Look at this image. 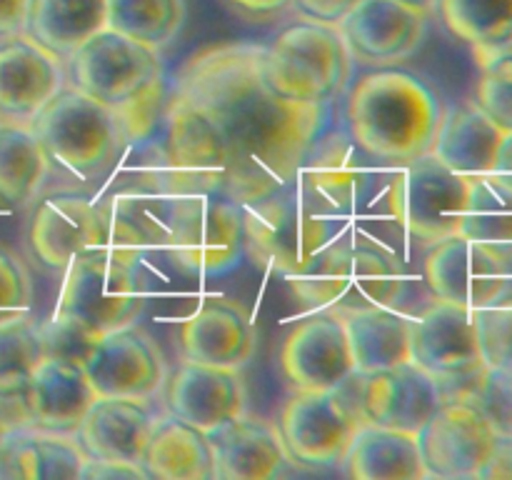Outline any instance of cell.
Listing matches in <instances>:
<instances>
[{
	"label": "cell",
	"mask_w": 512,
	"mask_h": 480,
	"mask_svg": "<svg viewBox=\"0 0 512 480\" xmlns=\"http://www.w3.org/2000/svg\"><path fill=\"white\" fill-rule=\"evenodd\" d=\"M323 105L280 98L265 75V45H208L168 83L165 175L238 205L290 188L323 128Z\"/></svg>",
	"instance_id": "6da1fadb"
},
{
	"label": "cell",
	"mask_w": 512,
	"mask_h": 480,
	"mask_svg": "<svg viewBox=\"0 0 512 480\" xmlns=\"http://www.w3.org/2000/svg\"><path fill=\"white\" fill-rule=\"evenodd\" d=\"M345 118L348 135L370 160L405 165L430 153L443 110L415 75L375 68L350 90Z\"/></svg>",
	"instance_id": "7a4b0ae2"
},
{
	"label": "cell",
	"mask_w": 512,
	"mask_h": 480,
	"mask_svg": "<svg viewBox=\"0 0 512 480\" xmlns=\"http://www.w3.org/2000/svg\"><path fill=\"white\" fill-rule=\"evenodd\" d=\"M53 333L45 335L63 343L48 350L83 355L85 345L98 335L135 323L145 308V285L138 265L103 250L78 255L63 270Z\"/></svg>",
	"instance_id": "3957f363"
},
{
	"label": "cell",
	"mask_w": 512,
	"mask_h": 480,
	"mask_svg": "<svg viewBox=\"0 0 512 480\" xmlns=\"http://www.w3.org/2000/svg\"><path fill=\"white\" fill-rule=\"evenodd\" d=\"M285 280L308 310L348 315L398 303L405 273L398 255L385 245L365 235H343L330 240L308 268Z\"/></svg>",
	"instance_id": "277c9868"
},
{
	"label": "cell",
	"mask_w": 512,
	"mask_h": 480,
	"mask_svg": "<svg viewBox=\"0 0 512 480\" xmlns=\"http://www.w3.org/2000/svg\"><path fill=\"white\" fill-rule=\"evenodd\" d=\"M50 173L90 183L108 173L123 150L118 123L108 105L65 85L30 123Z\"/></svg>",
	"instance_id": "5b68a950"
},
{
	"label": "cell",
	"mask_w": 512,
	"mask_h": 480,
	"mask_svg": "<svg viewBox=\"0 0 512 480\" xmlns=\"http://www.w3.org/2000/svg\"><path fill=\"white\" fill-rule=\"evenodd\" d=\"M265 75L280 98L325 108L348 88L353 55L338 25L308 18L265 48Z\"/></svg>",
	"instance_id": "8992f818"
},
{
	"label": "cell",
	"mask_w": 512,
	"mask_h": 480,
	"mask_svg": "<svg viewBox=\"0 0 512 480\" xmlns=\"http://www.w3.org/2000/svg\"><path fill=\"white\" fill-rule=\"evenodd\" d=\"M243 248L265 273L298 275L335 238L333 215L315 210L288 188L240 205Z\"/></svg>",
	"instance_id": "52a82bcc"
},
{
	"label": "cell",
	"mask_w": 512,
	"mask_h": 480,
	"mask_svg": "<svg viewBox=\"0 0 512 480\" xmlns=\"http://www.w3.org/2000/svg\"><path fill=\"white\" fill-rule=\"evenodd\" d=\"M165 250L185 275L228 273L245 253L240 205L223 195L180 190Z\"/></svg>",
	"instance_id": "ba28073f"
},
{
	"label": "cell",
	"mask_w": 512,
	"mask_h": 480,
	"mask_svg": "<svg viewBox=\"0 0 512 480\" xmlns=\"http://www.w3.org/2000/svg\"><path fill=\"white\" fill-rule=\"evenodd\" d=\"M470 178L433 155L405 163L388 185V210L410 238L438 245L460 235Z\"/></svg>",
	"instance_id": "9c48e42d"
},
{
	"label": "cell",
	"mask_w": 512,
	"mask_h": 480,
	"mask_svg": "<svg viewBox=\"0 0 512 480\" xmlns=\"http://www.w3.org/2000/svg\"><path fill=\"white\" fill-rule=\"evenodd\" d=\"M410 360L438 380L445 400H465L485 370L478 310L435 298L413 318Z\"/></svg>",
	"instance_id": "30bf717a"
},
{
	"label": "cell",
	"mask_w": 512,
	"mask_h": 480,
	"mask_svg": "<svg viewBox=\"0 0 512 480\" xmlns=\"http://www.w3.org/2000/svg\"><path fill=\"white\" fill-rule=\"evenodd\" d=\"M363 380V378H360ZM368 425L348 380L333 390H295L280 413V438L290 458L305 465L343 463L358 430Z\"/></svg>",
	"instance_id": "8fae6325"
},
{
	"label": "cell",
	"mask_w": 512,
	"mask_h": 480,
	"mask_svg": "<svg viewBox=\"0 0 512 480\" xmlns=\"http://www.w3.org/2000/svg\"><path fill=\"white\" fill-rule=\"evenodd\" d=\"M65 60V83L108 108L125 103L163 75L158 48L138 43L108 25Z\"/></svg>",
	"instance_id": "7c38bea8"
},
{
	"label": "cell",
	"mask_w": 512,
	"mask_h": 480,
	"mask_svg": "<svg viewBox=\"0 0 512 480\" xmlns=\"http://www.w3.org/2000/svg\"><path fill=\"white\" fill-rule=\"evenodd\" d=\"M95 395L150 400L168 380V365L153 335L138 323L98 335L80 355Z\"/></svg>",
	"instance_id": "4fadbf2b"
},
{
	"label": "cell",
	"mask_w": 512,
	"mask_h": 480,
	"mask_svg": "<svg viewBox=\"0 0 512 480\" xmlns=\"http://www.w3.org/2000/svg\"><path fill=\"white\" fill-rule=\"evenodd\" d=\"M425 280L435 298L480 310L508 293V255L498 245L453 235L428 253Z\"/></svg>",
	"instance_id": "5bb4252c"
},
{
	"label": "cell",
	"mask_w": 512,
	"mask_h": 480,
	"mask_svg": "<svg viewBox=\"0 0 512 480\" xmlns=\"http://www.w3.org/2000/svg\"><path fill=\"white\" fill-rule=\"evenodd\" d=\"M178 193L163 170V180L130 185L98 200L100 250L138 265L150 248H165Z\"/></svg>",
	"instance_id": "9a60e30c"
},
{
	"label": "cell",
	"mask_w": 512,
	"mask_h": 480,
	"mask_svg": "<svg viewBox=\"0 0 512 480\" xmlns=\"http://www.w3.org/2000/svg\"><path fill=\"white\" fill-rule=\"evenodd\" d=\"M498 435L473 403L445 400L418 433L428 478H480Z\"/></svg>",
	"instance_id": "2e32d148"
},
{
	"label": "cell",
	"mask_w": 512,
	"mask_h": 480,
	"mask_svg": "<svg viewBox=\"0 0 512 480\" xmlns=\"http://www.w3.org/2000/svg\"><path fill=\"white\" fill-rule=\"evenodd\" d=\"M280 365L295 390H333L353 378L355 360L343 315L313 310L285 338Z\"/></svg>",
	"instance_id": "e0dca14e"
},
{
	"label": "cell",
	"mask_w": 512,
	"mask_h": 480,
	"mask_svg": "<svg viewBox=\"0 0 512 480\" xmlns=\"http://www.w3.org/2000/svg\"><path fill=\"white\" fill-rule=\"evenodd\" d=\"M353 63L393 68L420 48L428 15L415 13L395 0H360L338 23Z\"/></svg>",
	"instance_id": "ac0fdd59"
},
{
	"label": "cell",
	"mask_w": 512,
	"mask_h": 480,
	"mask_svg": "<svg viewBox=\"0 0 512 480\" xmlns=\"http://www.w3.org/2000/svg\"><path fill=\"white\" fill-rule=\"evenodd\" d=\"M58 55L18 33L0 43V120L33 123L35 115L65 88Z\"/></svg>",
	"instance_id": "d6986e66"
},
{
	"label": "cell",
	"mask_w": 512,
	"mask_h": 480,
	"mask_svg": "<svg viewBox=\"0 0 512 480\" xmlns=\"http://www.w3.org/2000/svg\"><path fill=\"white\" fill-rule=\"evenodd\" d=\"M98 200L78 193H53L35 208L28 225V245L45 270H65L78 255L100 250Z\"/></svg>",
	"instance_id": "ffe728a7"
},
{
	"label": "cell",
	"mask_w": 512,
	"mask_h": 480,
	"mask_svg": "<svg viewBox=\"0 0 512 480\" xmlns=\"http://www.w3.org/2000/svg\"><path fill=\"white\" fill-rule=\"evenodd\" d=\"M360 403L368 423L418 435L445 398L438 380L428 370L405 360L393 368L363 375Z\"/></svg>",
	"instance_id": "44dd1931"
},
{
	"label": "cell",
	"mask_w": 512,
	"mask_h": 480,
	"mask_svg": "<svg viewBox=\"0 0 512 480\" xmlns=\"http://www.w3.org/2000/svg\"><path fill=\"white\" fill-rule=\"evenodd\" d=\"M368 155L350 135L315 140L298 170V193L325 215L350 213L363 200L370 185Z\"/></svg>",
	"instance_id": "7402d4cb"
},
{
	"label": "cell",
	"mask_w": 512,
	"mask_h": 480,
	"mask_svg": "<svg viewBox=\"0 0 512 480\" xmlns=\"http://www.w3.org/2000/svg\"><path fill=\"white\" fill-rule=\"evenodd\" d=\"M180 348L185 360L243 368L258 348V330L253 315L228 295H210L180 328Z\"/></svg>",
	"instance_id": "603a6c76"
},
{
	"label": "cell",
	"mask_w": 512,
	"mask_h": 480,
	"mask_svg": "<svg viewBox=\"0 0 512 480\" xmlns=\"http://www.w3.org/2000/svg\"><path fill=\"white\" fill-rule=\"evenodd\" d=\"M95 400V390L78 355L48 350L23 390L30 428L75 433Z\"/></svg>",
	"instance_id": "cb8c5ba5"
},
{
	"label": "cell",
	"mask_w": 512,
	"mask_h": 480,
	"mask_svg": "<svg viewBox=\"0 0 512 480\" xmlns=\"http://www.w3.org/2000/svg\"><path fill=\"white\" fill-rule=\"evenodd\" d=\"M165 383L170 415L205 433L245 413V385L235 368L183 360Z\"/></svg>",
	"instance_id": "d4e9b609"
},
{
	"label": "cell",
	"mask_w": 512,
	"mask_h": 480,
	"mask_svg": "<svg viewBox=\"0 0 512 480\" xmlns=\"http://www.w3.org/2000/svg\"><path fill=\"white\" fill-rule=\"evenodd\" d=\"M155 423L158 415L145 398L95 395L75 435L88 458L143 463Z\"/></svg>",
	"instance_id": "484cf974"
},
{
	"label": "cell",
	"mask_w": 512,
	"mask_h": 480,
	"mask_svg": "<svg viewBox=\"0 0 512 480\" xmlns=\"http://www.w3.org/2000/svg\"><path fill=\"white\" fill-rule=\"evenodd\" d=\"M215 455V478L268 480L288 463L280 430L268 420L240 413L208 433Z\"/></svg>",
	"instance_id": "4316f807"
},
{
	"label": "cell",
	"mask_w": 512,
	"mask_h": 480,
	"mask_svg": "<svg viewBox=\"0 0 512 480\" xmlns=\"http://www.w3.org/2000/svg\"><path fill=\"white\" fill-rule=\"evenodd\" d=\"M505 133L475 103L443 113L430 155L460 175H490Z\"/></svg>",
	"instance_id": "83f0119b"
},
{
	"label": "cell",
	"mask_w": 512,
	"mask_h": 480,
	"mask_svg": "<svg viewBox=\"0 0 512 480\" xmlns=\"http://www.w3.org/2000/svg\"><path fill=\"white\" fill-rule=\"evenodd\" d=\"M85 450L68 433L20 425L0 445V478L68 480L80 478Z\"/></svg>",
	"instance_id": "f1b7e54d"
},
{
	"label": "cell",
	"mask_w": 512,
	"mask_h": 480,
	"mask_svg": "<svg viewBox=\"0 0 512 480\" xmlns=\"http://www.w3.org/2000/svg\"><path fill=\"white\" fill-rule=\"evenodd\" d=\"M143 468L150 478L160 480H213L215 455L208 433L175 415L158 418Z\"/></svg>",
	"instance_id": "f546056e"
},
{
	"label": "cell",
	"mask_w": 512,
	"mask_h": 480,
	"mask_svg": "<svg viewBox=\"0 0 512 480\" xmlns=\"http://www.w3.org/2000/svg\"><path fill=\"white\" fill-rule=\"evenodd\" d=\"M345 470L358 480H420L428 478L418 435L403 430L363 425L345 455Z\"/></svg>",
	"instance_id": "4dcf8cb0"
},
{
	"label": "cell",
	"mask_w": 512,
	"mask_h": 480,
	"mask_svg": "<svg viewBox=\"0 0 512 480\" xmlns=\"http://www.w3.org/2000/svg\"><path fill=\"white\" fill-rule=\"evenodd\" d=\"M343 320L358 373L370 375L410 360L413 318L395 310V305L355 310Z\"/></svg>",
	"instance_id": "1f68e13d"
},
{
	"label": "cell",
	"mask_w": 512,
	"mask_h": 480,
	"mask_svg": "<svg viewBox=\"0 0 512 480\" xmlns=\"http://www.w3.org/2000/svg\"><path fill=\"white\" fill-rule=\"evenodd\" d=\"M108 25V0H30L25 35L65 60Z\"/></svg>",
	"instance_id": "d6a6232c"
},
{
	"label": "cell",
	"mask_w": 512,
	"mask_h": 480,
	"mask_svg": "<svg viewBox=\"0 0 512 480\" xmlns=\"http://www.w3.org/2000/svg\"><path fill=\"white\" fill-rule=\"evenodd\" d=\"M48 175V160L33 128L28 123L0 120V205H30Z\"/></svg>",
	"instance_id": "836d02e7"
},
{
	"label": "cell",
	"mask_w": 512,
	"mask_h": 480,
	"mask_svg": "<svg viewBox=\"0 0 512 480\" xmlns=\"http://www.w3.org/2000/svg\"><path fill=\"white\" fill-rule=\"evenodd\" d=\"M438 13L480 65L512 48V0H440Z\"/></svg>",
	"instance_id": "e575fe53"
},
{
	"label": "cell",
	"mask_w": 512,
	"mask_h": 480,
	"mask_svg": "<svg viewBox=\"0 0 512 480\" xmlns=\"http://www.w3.org/2000/svg\"><path fill=\"white\" fill-rule=\"evenodd\" d=\"M460 235L480 243L512 248V188L490 175L470 178Z\"/></svg>",
	"instance_id": "d590c367"
},
{
	"label": "cell",
	"mask_w": 512,
	"mask_h": 480,
	"mask_svg": "<svg viewBox=\"0 0 512 480\" xmlns=\"http://www.w3.org/2000/svg\"><path fill=\"white\" fill-rule=\"evenodd\" d=\"M45 353V330L28 315L0 323V400L23 398L25 385Z\"/></svg>",
	"instance_id": "8d00e7d4"
},
{
	"label": "cell",
	"mask_w": 512,
	"mask_h": 480,
	"mask_svg": "<svg viewBox=\"0 0 512 480\" xmlns=\"http://www.w3.org/2000/svg\"><path fill=\"white\" fill-rule=\"evenodd\" d=\"M185 23V0H108V28L163 48Z\"/></svg>",
	"instance_id": "74e56055"
},
{
	"label": "cell",
	"mask_w": 512,
	"mask_h": 480,
	"mask_svg": "<svg viewBox=\"0 0 512 480\" xmlns=\"http://www.w3.org/2000/svg\"><path fill=\"white\" fill-rule=\"evenodd\" d=\"M165 108H168V80L165 75L145 85L140 93L128 98L125 103L115 105L113 115L118 123L120 140L125 145L148 143L160 123H165Z\"/></svg>",
	"instance_id": "f35d334b"
},
{
	"label": "cell",
	"mask_w": 512,
	"mask_h": 480,
	"mask_svg": "<svg viewBox=\"0 0 512 480\" xmlns=\"http://www.w3.org/2000/svg\"><path fill=\"white\" fill-rule=\"evenodd\" d=\"M480 70L483 73H480L473 103L503 133H512V48L485 60Z\"/></svg>",
	"instance_id": "ab89813d"
},
{
	"label": "cell",
	"mask_w": 512,
	"mask_h": 480,
	"mask_svg": "<svg viewBox=\"0 0 512 480\" xmlns=\"http://www.w3.org/2000/svg\"><path fill=\"white\" fill-rule=\"evenodd\" d=\"M465 400L483 410L498 433H512V365H485Z\"/></svg>",
	"instance_id": "60d3db41"
},
{
	"label": "cell",
	"mask_w": 512,
	"mask_h": 480,
	"mask_svg": "<svg viewBox=\"0 0 512 480\" xmlns=\"http://www.w3.org/2000/svg\"><path fill=\"white\" fill-rule=\"evenodd\" d=\"M478 338L485 365H512V298L478 310Z\"/></svg>",
	"instance_id": "b9f144b4"
},
{
	"label": "cell",
	"mask_w": 512,
	"mask_h": 480,
	"mask_svg": "<svg viewBox=\"0 0 512 480\" xmlns=\"http://www.w3.org/2000/svg\"><path fill=\"white\" fill-rule=\"evenodd\" d=\"M33 300V280L28 268L13 250L0 245V323L28 315Z\"/></svg>",
	"instance_id": "7bdbcfd3"
},
{
	"label": "cell",
	"mask_w": 512,
	"mask_h": 480,
	"mask_svg": "<svg viewBox=\"0 0 512 480\" xmlns=\"http://www.w3.org/2000/svg\"><path fill=\"white\" fill-rule=\"evenodd\" d=\"M80 478L83 480H148V470L143 463H125V460H98L85 458L83 468H80Z\"/></svg>",
	"instance_id": "ee69618b"
},
{
	"label": "cell",
	"mask_w": 512,
	"mask_h": 480,
	"mask_svg": "<svg viewBox=\"0 0 512 480\" xmlns=\"http://www.w3.org/2000/svg\"><path fill=\"white\" fill-rule=\"evenodd\" d=\"M358 3L360 0H295L293 5H298L305 18L338 25Z\"/></svg>",
	"instance_id": "f6af8a7d"
},
{
	"label": "cell",
	"mask_w": 512,
	"mask_h": 480,
	"mask_svg": "<svg viewBox=\"0 0 512 480\" xmlns=\"http://www.w3.org/2000/svg\"><path fill=\"white\" fill-rule=\"evenodd\" d=\"M480 478L512 480V433H500Z\"/></svg>",
	"instance_id": "bcb514c9"
},
{
	"label": "cell",
	"mask_w": 512,
	"mask_h": 480,
	"mask_svg": "<svg viewBox=\"0 0 512 480\" xmlns=\"http://www.w3.org/2000/svg\"><path fill=\"white\" fill-rule=\"evenodd\" d=\"M30 0H0V40L25 33Z\"/></svg>",
	"instance_id": "7dc6e473"
},
{
	"label": "cell",
	"mask_w": 512,
	"mask_h": 480,
	"mask_svg": "<svg viewBox=\"0 0 512 480\" xmlns=\"http://www.w3.org/2000/svg\"><path fill=\"white\" fill-rule=\"evenodd\" d=\"M20 425H28V415H25L23 398L20 400H0V445L8 438V433Z\"/></svg>",
	"instance_id": "c3c4849f"
},
{
	"label": "cell",
	"mask_w": 512,
	"mask_h": 480,
	"mask_svg": "<svg viewBox=\"0 0 512 480\" xmlns=\"http://www.w3.org/2000/svg\"><path fill=\"white\" fill-rule=\"evenodd\" d=\"M238 10H243L245 15H253V18H265V15H275L280 10L290 8L295 0H230Z\"/></svg>",
	"instance_id": "681fc988"
},
{
	"label": "cell",
	"mask_w": 512,
	"mask_h": 480,
	"mask_svg": "<svg viewBox=\"0 0 512 480\" xmlns=\"http://www.w3.org/2000/svg\"><path fill=\"white\" fill-rule=\"evenodd\" d=\"M493 175L512 188V133H505L503 143H500L498 160H495Z\"/></svg>",
	"instance_id": "f907efd6"
},
{
	"label": "cell",
	"mask_w": 512,
	"mask_h": 480,
	"mask_svg": "<svg viewBox=\"0 0 512 480\" xmlns=\"http://www.w3.org/2000/svg\"><path fill=\"white\" fill-rule=\"evenodd\" d=\"M395 3L405 5V8L415 10V13H423V15H433L435 10H438V3L440 0H395Z\"/></svg>",
	"instance_id": "816d5d0a"
}]
</instances>
